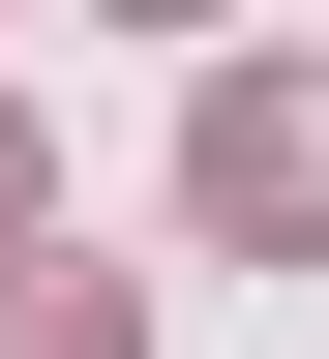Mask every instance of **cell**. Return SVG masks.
Returning <instances> with one entry per match:
<instances>
[{"label": "cell", "instance_id": "cell-3", "mask_svg": "<svg viewBox=\"0 0 329 359\" xmlns=\"http://www.w3.org/2000/svg\"><path fill=\"white\" fill-rule=\"evenodd\" d=\"M30 180H60V150H30V120H0V269H30Z\"/></svg>", "mask_w": 329, "mask_h": 359}, {"label": "cell", "instance_id": "cell-1", "mask_svg": "<svg viewBox=\"0 0 329 359\" xmlns=\"http://www.w3.org/2000/svg\"><path fill=\"white\" fill-rule=\"evenodd\" d=\"M180 210L240 269H329V60H210L180 90Z\"/></svg>", "mask_w": 329, "mask_h": 359}, {"label": "cell", "instance_id": "cell-2", "mask_svg": "<svg viewBox=\"0 0 329 359\" xmlns=\"http://www.w3.org/2000/svg\"><path fill=\"white\" fill-rule=\"evenodd\" d=\"M0 359H150V330H120V269H0Z\"/></svg>", "mask_w": 329, "mask_h": 359}]
</instances>
